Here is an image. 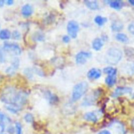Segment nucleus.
I'll return each instance as SVG.
<instances>
[{"label":"nucleus","mask_w":134,"mask_h":134,"mask_svg":"<svg viewBox=\"0 0 134 134\" xmlns=\"http://www.w3.org/2000/svg\"><path fill=\"white\" fill-rule=\"evenodd\" d=\"M128 29L129 31L131 34L134 35V24H130V25H129L128 27Z\"/></svg>","instance_id":"obj_24"},{"label":"nucleus","mask_w":134,"mask_h":134,"mask_svg":"<svg viewBox=\"0 0 134 134\" xmlns=\"http://www.w3.org/2000/svg\"><path fill=\"white\" fill-rule=\"evenodd\" d=\"M4 115H3L2 114L0 113V121H3V120H4Z\"/></svg>","instance_id":"obj_28"},{"label":"nucleus","mask_w":134,"mask_h":134,"mask_svg":"<svg viewBox=\"0 0 134 134\" xmlns=\"http://www.w3.org/2000/svg\"><path fill=\"white\" fill-rule=\"evenodd\" d=\"M15 129L16 134H23L22 132V127L20 124L18 122H16L15 124Z\"/></svg>","instance_id":"obj_21"},{"label":"nucleus","mask_w":134,"mask_h":134,"mask_svg":"<svg viewBox=\"0 0 134 134\" xmlns=\"http://www.w3.org/2000/svg\"><path fill=\"white\" fill-rule=\"evenodd\" d=\"M98 134H111L110 132L107 130H103L100 131Z\"/></svg>","instance_id":"obj_26"},{"label":"nucleus","mask_w":134,"mask_h":134,"mask_svg":"<svg viewBox=\"0 0 134 134\" xmlns=\"http://www.w3.org/2000/svg\"><path fill=\"white\" fill-rule=\"evenodd\" d=\"M33 12L32 6L29 4L25 5L21 9V13L24 16H29Z\"/></svg>","instance_id":"obj_11"},{"label":"nucleus","mask_w":134,"mask_h":134,"mask_svg":"<svg viewBox=\"0 0 134 134\" xmlns=\"http://www.w3.org/2000/svg\"><path fill=\"white\" fill-rule=\"evenodd\" d=\"M91 56V53L86 51H81L78 53L75 57L76 62L79 64H84L88 58Z\"/></svg>","instance_id":"obj_6"},{"label":"nucleus","mask_w":134,"mask_h":134,"mask_svg":"<svg viewBox=\"0 0 134 134\" xmlns=\"http://www.w3.org/2000/svg\"><path fill=\"white\" fill-rule=\"evenodd\" d=\"M25 120L27 122H31L34 119V117L31 114H27L25 116Z\"/></svg>","instance_id":"obj_22"},{"label":"nucleus","mask_w":134,"mask_h":134,"mask_svg":"<svg viewBox=\"0 0 134 134\" xmlns=\"http://www.w3.org/2000/svg\"><path fill=\"white\" fill-rule=\"evenodd\" d=\"M103 72L108 74V75H116L117 73V70L112 67H106L104 69Z\"/></svg>","instance_id":"obj_18"},{"label":"nucleus","mask_w":134,"mask_h":134,"mask_svg":"<svg viewBox=\"0 0 134 134\" xmlns=\"http://www.w3.org/2000/svg\"><path fill=\"white\" fill-rule=\"evenodd\" d=\"M84 118L86 121L92 122H96L98 120L97 116L94 112L92 111L86 113L84 116Z\"/></svg>","instance_id":"obj_9"},{"label":"nucleus","mask_w":134,"mask_h":134,"mask_svg":"<svg viewBox=\"0 0 134 134\" xmlns=\"http://www.w3.org/2000/svg\"><path fill=\"white\" fill-rule=\"evenodd\" d=\"M79 30V24L74 20L70 21L67 25V31L70 35L73 38H75Z\"/></svg>","instance_id":"obj_5"},{"label":"nucleus","mask_w":134,"mask_h":134,"mask_svg":"<svg viewBox=\"0 0 134 134\" xmlns=\"http://www.w3.org/2000/svg\"><path fill=\"white\" fill-rule=\"evenodd\" d=\"M132 125L133 127H134V119L132 121Z\"/></svg>","instance_id":"obj_32"},{"label":"nucleus","mask_w":134,"mask_h":134,"mask_svg":"<svg viewBox=\"0 0 134 134\" xmlns=\"http://www.w3.org/2000/svg\"><path fill=\"white\" fill-rule=\"evenodd\" d=\"M11 34L7 29H3L0 31V39L3 40L8 39L10 37Z\"/></svg>","instance_id":"obj_16"},{"label":"nucleus","mask_w":134,"mask_h":134,"mask_svg":"<svg viewBox=\"0 0 134 134\" xmlns=\"http://www.w3.org/2000/svg\"><path fill=\"white\" fill-rule=\"evenodd\" d=\"M116 38L117 40L121 42L125 43L128 41V37L125 34L122 33H119L117 34L116 36Z\"/></svg>","instance_id":"obj_19"},{"label":"nucleus","mask_w":134,"mask_h":134,"mask_svg":"<svg viewBox=\"0 0 134 134\" xmlns=\"http://www.w3.org/2000/svg\"><path fill=\"white\" fill-rule=\"evenodd\" d=\"M6 3H7V4L8 5H12L13 3V1H12V0H8V1H7L6 2Z\"/></svg>","instance_id":"obj_29"},{"label":"nucleus","mask_w":134,"mask_h":134,"mask_svg":"<svg viewBox=\"0 0 134 134\" xmlns=\"http://www.w3.org/2000/svg\"><path fill=\"white\" fill-rule=\"evenodd\" d=\"M18 93L12 87L6 88L2 95V99L9 105H15L17 100ZM17 106V105H16Z\"/></svg>","instance_id":"obj_2"},{"label":"nucleus","mask_w":134,"mask_h":134,"mask_svg":"<svg viewBox=\"0 0 134 134\" xmlns=\"http://www.w3.org/2000/svg\"><path fill=\"white\" fill-rule=\"evenodd\" d=\"M109 6L115 9H119L122 7V4L119 1H111L109 2Z\"/></svg>","instance_id":"obj_15"},{"label":"nucleus","mask_w":134,"mask_h":134,"mask_svg":"<svg viewBox=\"0 0 134 134\" xmlns=\"http://www.w3.org/2000/svg\"><path fill=\"white\" fill-rule=\"evenodd\" d=\"M4 50L14 55H19L21 53V49L20 47L15 43L8 42H5L4 43Z\"/></svg>","instance_id":"obj_4"},{"label":"nucleus","mask_w":134,"mask_h":134,"mask_svg":"<svg viewBox=\"0 0 134 134\" xmlns=\"http://www.w3.org/2000/svg\"><path fill=\"white\" fill-rule=\"evenodd\" d=\"M4 3V1H2V0H0V7L3 6V4Z\"/></svg>","instance_id":"obj_31"},{"label":"nucleus","mask_w":134,"mask_h":134,"mask_svg":"<svg viewBox=\"0 0 134 134\" xmlns=\"http://www.w3.org/2000/svg\"><path fill=\"white\" fill-rule=\"evenodd\" d=\"M4 130V126L3 124L0 123V134H1Z\"/></svg>","instance_id":"obj_27"},{"label":"nucleus","mask_w":134,"mask_h":134,"mask_svg":"<svg viewBox=\"0 0 134 134\" xmlns=\"http://www.w3.org/2000/svg\"><path fill=\"white\" fill-rule=\"evenodd\" d=\"M129 3H130L131 5L134 6V0H130V1H129Z\"/></svg>","instance_id":"obj_30"},{"label":"nucleus","mask_w":134,"mask_h":134,"mask_svg":"<svg viewBox=\"0 0 134 134\" xmlns=\"http://www.w3.org/2000/svg\"><path fill=\"white\" fill-rule=\"evenodd\" d=\"M107 19L106 18L101 16H97L94 19V21L96 23V24L100 26H103L107 21Z\"/></svg>","instance_id":"obj_17"},{"label":"nucleus","mask_w":134,"mask_h":134,"mask_svg":"<svg viewBox=\"0 0 134 134\" xmlns=\"http://www.w3.org/2000/svg\"><path fill=\"white\" fill-rule=\"evenodd\" d=\"M131 92H132V89L130 87H118L114 91L113 94V96L116 97L125 94L130 93H131Z\"/></svg>","instance_id":"obj_7"},{"label":"nucleus","mask_w":134,"mask_h":134,"mask_svg":"<svg viewBox=\"0 0 134 134\" xmlns=\"http://www.w3.org/2000/svg\"><path fill=\"white\" fill-rule=\"evenodd\" d=\"M88 85L86 82H81L76 84L73 87L72 94V99L75 102L80 99L88 90Z\"/></svg>","instance_id":"obj_3"},{"label":"nucleus","mask_w":134,"mask_h":134,"mask_svg":"<svg viewBox=\"0 0 134 134\" xmlns=\"http://www.w3.org/2000/svg\"><path fill=\"white\" fill-rule=\"evenodd\" d=\"M62 40L63 42H64L65 43H68L70 41V38L69 36H64L62 38Z\"/></svg>","instance_id":"obj_25"},{"label":"nucleus","mask_w":134,"mask_h":134,"mask_svg":"<svg viewBox=\"0 0 134 134\" xmlns=\"http://www.w3.org/2000/svg\"><path fill=\"white\" fill-rule=\"evenodd\" d=\"M122 56V52L121 50L117 48H110L106 52L105 61L109 64L115 65L119 62Z\"/></svg>","instance_id":"obj_1"},{"label":"nucleus","mask_w":134,"mask_h":134,"mask_svg":"<svg viewBox=\"0 0 134 134\" xmlns=\"http://www.w3.org/2000/svg\"><path fill=\"white\" fill-rule=\"evenodd\" d=\"M7 108L12 113H16L20 109V107L15 105H8L7 106Z\"/></svg>","instance_id":"obj_20"},{"label":"nucleus","mask_w":134,"mask_h":134,"mask_svg":"<svg viewBox=\"0 0 134 134\" xmlns=\"http://www.w3.org/2000/svg\"><path fill=\"white\" fill-rule=\"evenodd\" d=\"M85 5L88 8L92 10H96L98 8V4L97 1H85Z\"/></svg>","instance_id":"obj_13"},{"label":"nucleus","mask_w":134,"mask_h":134,"mask_svg":"<svg viewBox=\"0 0 134 134\" xmlns=\"http://www.w3.org/2000/svg\"><path fill=\"white\" fill-rule=\"evenodd\" d=\"M116 82V75H108L105 79V83L109 86H113Z\"/></svg>","instance_id":"obj_14"},{"label":"nucleus","mask_w":134,"mask_h":134,"mask_svg":"<svg viewBox=\"0 0 134 134\" xmlns=\"http://www.w3.org/2000/svg\"><path fill=\"white\" fill-rule=\"evenodd\" d=\"M103 46V41L102 39L99 38H95L92 42V47L93 48L96 50H99Z\"/></svg>","instance_id":"obj_10"},{"label":"nucleus","mask_w":134,"mask_h":134,"mask_svg":"<svg viewBox=\"0 0 134 134\" xmlns=\"http://www.w3.org/2000/svg\"><path fill=\"white\" fill-rule=\"evenodd\" d=\"M124 27L123 24L118 20L114 21L111 25V28L113 31H119L122 29Z\"/></svg>","instance_id":"obj_12"},{"label":"nucleus","mask_w":134,"mask_h":134,"mask_svg":"<svg viewBox=\"0 0 134 134\" xmlns=\"http://www.w3.org/2000/svg\"><path fill=\"white\" fill-rule=\"evenodd\" d=\"M12 36H13V38L15 39H19L20 37V34L18 31H14L13 33Z\"/></svg>","instance_id":"obj_23"},{"label":"nucleus","mask_w":134,"mask_h":134,"mask_svg":"<svg viewBox=\"0 0 134 134\" xmlns=\"http://www.w3.org/2000/svg\"><path fill=\"white\" fill-rule=\"evenodd\" d=\"M101 76V71L96 68L91 69L87 73V77L90 79L96 80Z\"/></svg>","instance_id":"obj_8"}]
</instances>
